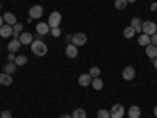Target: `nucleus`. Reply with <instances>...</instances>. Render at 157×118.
Here are the masks:
<instances>
[{
    "label": "nucleus",
    "instance_id": "26",
    "mask_svg": "<svg viewBox=\"0 0 157 118\" xmlns=\"http://www.w3.org/2000/svg\"><path fill=\"white\" fill-rule=\"evenodd\" d=\"M88 74H90L91 77H93V79H96V77H99V74H101V69H99L98 66H91Z\"/></svg>",
    "mask_w": 157,
    "mask_h": 118
},
{
    "label": "nucleus",
    "instance_id": "5",
    "mask_svg": "<svg viewBox=\"0 0 157 118\" xmlns=\"http://www.w3.org/2000/svg\"><path fill=\"white\" fill-rule=\"evenodd\" d=\"M71 43L75 46V47H80V46H83V44H86V35L85 33H74L72 35V39H71Z\"/></svg>",
    "mask_w": 157,
    "mask_h": 118
},
{
    "label": "nucleus",
    "instance_id": "33",
    "mask_svg": "<svg viewBox=\"0 0 157 118\" xmlns=\"http://www.w3.org/2000/svg\"><path fill=\"white\" fill-rule=\"evenodd\" d=\"M155 10H157V3L154 2V3L151 5V11H155Z\"/></svg>",
    "mask_w": 157,
    "mask_h": 118
},
{
    "label": "nucleus",
    "instance_id": "17",
    "mask_svg": "<svg viewBox=\"0 0 157 118\" xmlns=\"http://www.w3.org/2000/svg\"><path fill=\"white\" fill-rule=\"evenodd\" d=\"M146 55H148L151 60H154V58L157 57V46L148 44V46H146Z\"/></svg>",
    "mask_w": 157,
    "mask_h": 118
},
{
    "label": "nucleus",
    "instance_id": "3",
    "mask_svg": "<svg viewBox=\"0 0 157 118\" xmlns=\"http://www.w3.org/2000/svg\"><path fill=\"white\" fill-rule=\"evenodd\" d=\"M49 27L50 29H55V27H60V24H61V14L58 11H54V13H50V16H49Z\"/></svg>",
    "mask_w": 157,
    "mask_h": 118
},
{
    "label": "nucleus",
    "instance_id": "16",
    "mask_svg": "<svg viewBox=\"0 0 157 118\" xmlns=\"http://www.w3.org/2000/svg\"><path fill=\"white\" fill-rule=\"evenodd\" d=\"M21 41H19V39H13V41H10L8 43V50L11 52V54H14V52H17L19 49H21Z\"/></svg>",
    "mask_w": 157,
    "mask_h": 118
},
{
    "label": "nucleus",
    "instance_id": "19",
    "mask_svg": "<svg viewBox=\"0 0 157 118\" xmlns=\"http://www.w3.org/2000/svg\"><path fill=\"white\" fill-rule=\"evenodd\" d=\"M138 44L143 46V47H146L148 44H151V36L149 35H145V33H141L138 36Z\"/></svg>",
    "mask_w": 157,
    "mask_h": 118
},
{
    "label": "nucleus",
    "instance_id": "39",
    "mask_svg": "<svg viewBox=\"0 0 157 118\" xmlns=\"http://www.w3.org/2000/svg\"><path fill=\"white\" fill-rule=\"evenodd\" d=\"M0 115H2V112H0Z\"/></svg>",
    "mask_w": 157,
    "mask_h": 118
},
{
    "label": "nucleus",
    "instance_id": "1",
    "mask_svg": "<svg viewBox=\"0 0 157 118\" xmlns=\"http://www.w3.org/2000/svg\"><path fill=\"white\" fill-rule=\"evenodd\" d=\"M30 49H32L33 54L38 55V57H44L47 54V44L43 41V39H39V38L33 39V43L30 44Z\"/></svg>",
    "mask_w": 157,
    "mask_h": 118
},
{
    "label": "nucleus",
    "instance_id": "29",
    "mask_svg": "<svg viewBox=\"0 0 157 118\" xmlns=\"http://www.w3.org/2000/svg\"><path fill=\"white\" fill-rule=\"evenodd\" d=\"M50 35H54L55 38L61 36V30H60V27H55V29H50Z\"/></svg>",
    "mask_w": 157,
    "mask_h": 118
},
{
    "label": "nucleus",
    "instance_id": "27",
    "mask_svg": "<svg viewBox=\"0 0 157 118\" xmlns=\"http://www.w3.org/2000/svg\"><path fill=\"white\" fill-rule=\"evenodd\" d=\"M98 118H110V110H107V109L98 110Z\"/></svg>",
    "mask_w": 157,
    "mask_h": 118
},
{
    "label": "nucleus",
    "instance_id": "12",
    "mask_svg": "<svg viewBox=\"0 0 157 118\" xmlns=\"http://www.w3.org/2000/svg\"><path fill=\"white\" fill-rule=\"evenodd\" d=\"M11 84H13V76L11 74H6V73H0V85L10 87Z\"/></svg>",
    "mask_w": 157,
    "mask_h": 118
},
{
    "label": "nucleus",
    "instance_id": "38",
    "mask_svg": "<svg viewBox=\"0 0 157 118\" xmlns=\"http://www.w3.org/2000/svg\"><path fill=\"white\" fill-rule=\"evenodd\" d=\"M137 0H127V3H135Z\"/></svg>",
    "mask_w": 157,
    "mask_h": 118
},
{
    "label": "nucleus",
    "instance_id": "21",
    "mask_svg": "<svg viewBox=\"0 0 157 118\" xmlns=\"http://www.w3.org/2000/svg\"><path fill=\"white\" fill-rule=\"evenodd\" d=\"M137 33H135V29L134 27H130V25H129V27H126L124 29V32H123V36L124 38H127V39H130V38H134Z\"/></svg>",
    "mask_w": 157,
    "mask_h": 118
},
{
    "label": "nucleus",
    "instance_id": "35",
    "mask_svg": "<svg viewBox=\"0 0 157 118\" xmlns=\"http://www.w3.org/2000/svg\"><path fill=\"white\" fill-rule=\"evenodd\" d=\"M3 22H5V21H3V16H0V27L3 25Z\"/></svg>",
    "mask_w": 157,
    "mask_h": 118
},
{
    "label": "nucleus",
    "instance_id": "7",
    "mask_svg": "<svg viewBox=\"0 0 157 118\" xmlns=\"http://www.w3.org/2000/svg\"><path fill=\"white\" fill-rule=\"evenodd\" d=\"M36 33H38V38H39V39H41L44 35L50 33L49 24H47V22H38V24H36Z\"/></svg>",
    "mask_w": 157,
    "mask_h": 118
},
{
    "label": "nucleus",
    "instance_id": "14",
    "mask_svg": "<svg viewBox=\"0 0 157 118\" xmlns=\"http://www.w3.org/2000/svg\"><path fill=\"white\" fill-rule=\"evenodd\" d=\"M3 21H5V24L11 25V27L17 24V18L13 14V13H5V14H3Z\"/></svg>",
    "mask_w": 157,
    "mask_h": 118
},
{
    "label": "nucleus",
    "instance_id": "25",
    "mask_svg": "<svg viewBox=\"0 0 157 118\" xmlns=\"http://www.w3.org/2000/svg\"><path fill=\"white\" fill-rule=\"evenodd\" d=\"M127 0H115V8L116 10H126Z\"/></svg>",
    "mask_w": 157,
    "mask_h": 118
},
{
    "label": "nucleus",
    "instance_id": "6",
    "mask_svg": "<svg viewBox=\"0 0 157 118\" xmlns=\"http://www.w3.org/2000/svg\"><path fill=\"white\" fill-rule=\"evenodd\" d=\"M43 14H44V10L41 5H33L29 10V18H32V19H41Z\"/></svg>",
    "mask_w": 157,
    "mask_h": 118
},
{
    "label": "nucleus",
    "instance_id": "18",
    "mask_svg": "<svg viewBox=\"0 0 157 118\" xmlns=\"http://www.w3.org/2000/svg\"><path fill=\"white\" fill-rule=\"evenodd\" d=\"M22 32H24V24L17 22L16 25H13V36H14V39H17Z\"/></svg>",
    "mask_w": 157,
    "mask_h": 118
},
{
    "label": "nucleus",
    "instance_id": "11",
    "mask_svg": "<svg viewBox=\"0 0 157 118\" xmlns=\"http://www.w3.org/2000/svg\"><path fill=\"white\" fill-rule=\"evenodd\" d=\"M78 55V47H75L72 43H69L68 46H66V57H69V58H75Z\"/></svg>",
    "mask_w": 157,
    "mask_h": 118
},
{
    "label": "nucleus",
    "instance_id": "36",
    "mask_svg": "<svg viewBox=\"0 0 157 118\" xmlns=\"http://www.w3.org/2000/svg\"><path fill=\"white\" fill-rule=\"evenodd\" d=\"M152 61H154V68H155V69H157V57H155V58H154V60H152Z\"/></svg>",
    "mask_w": 157,
    "mask_h": 118
},
{
    "label": "nucleus",
    "instance_id": "13",
    "mask_svg": "<svg viewBox=\"0 0 157 118\" xmlns=\"http://www.w3.org/2000/svg\"><path fill=\"white\" fill-rule=\"evenodd\" d=\"M0 36L2 38H8V36H13V27L8 24H3L0 27Z\"/></svg>",
    "mask_w": 157,
    "mask_h": 118
},
{
    "label": "nucleus",
    "instance_id": "28",
    "mask_svg": "<svg viewBox=\"0 0 157 118\" xmlns=\"http://www.w3.org/2000/svg\"><path fill=\"white\" fill-rule=\"evenodd\" d=\"M130 27H134V29L141 27V19L140 18H132L130 19Z\"/></svg>",
    "mask_w": 157,
    "mask_h": 118
},
{
    "label": "nucleus",
    "instance_id": "22",
    "mask_svg": "<svg viewBox=\"0 0 157 118\" xmlns=\"http://www.w3.org/2000/svg\"><path fill=\"white\" fill-rule=\"evenodd\" d=\"M91 87H93L94 90H102L104 88V82H102V79H99V77H96V79H93V82H91Z\"/></svg>",
    "mask_w": 157,
    "mask_h": 118
},
{
    "label": "nucleus",
    "instance_id": "2",
    "mask_svg": "<svg viewBox=\"0 0 157 118\" xmlns=\"http://www.w3.org/2000/svg\"><path fill=\"white\" fill-rule=\"evenodd\" d=\"M141 32L145 35H149V36L157 33V24L154 21H145L141 24Z\"/></svg>",
    "mask_w": 157,
    "mask_h": 118
},
{
    "label": "nucleus",
    "instance_id": "10",
    "mask_svg": "<svg viewBox=\"0 0 157 118\" xmlns=\"http://www.w3.org/2000/svg\"><path fill=\"white\" fill-rule=\"evenodd\" d=\"M135 77V68L134 66H126L123 69V79L124 81H132Z\"/></svg>",
    "mask_w": 157,
    "mask_h": 118
},
{
    "label": "nucleus",
    "instance_id": "9",
    "mask_svg": "<svg viewBox=\"0 0 157 118\" xmlns=\"http://www.w3.org/2000/svg\"><path fill=\"white\" fill-rule=\"evenodd\" d=\"M91 82H93V77H91L88 73L78 76V85H80V87H90Z\"/></svg>",
    "mask_w": 157,
    "mask_h": 118
},
{
    "label": "nucleus",
    "instance_id": "24",
    "mask_svg": "<svg viewBox=\"0 0 157 118\" xmlns=\"http://www.w3.org/2000/svg\"><path fill=\"white\" fill-rule=\"evenodd\" d=\"M72 118H86V112L83 109H75L72 112Z\"/></svg>",
    "mask_w": 157,
    "mask_h": 118
},
{
    "label": "nucleus",
    "instance_id": "15",
    "mask_svg": "<svg viewBox=\"0 0 157 118\" xmlns=\"http://www.w3.org/2000/svg\"><path fill=\"white\" fill-rule=\"evenodd\" d=\"M16 68H17V65L14 61H8L5 66H3V71L2 73H6V74H11L13 76V74L16 73Z\"/></svg>",
    "mask_w": 157,
    "mask_h": 118
},
{
    "label": "nucleus",
    "instance_id": "4",
    "mask_svg": "<svg viewBox=\"0 0 157 118\" xmlns=\"http://www.w3.org/2000/svg\"><path fill=\"white\" fill-rule=\"evenodd\" d=\"M126 113L123 104H113L110 109V118H123Z\"/></svg>",
    "mask_w": 157,
    "mask_h": 118
},
{
    "label": "nucleus",
    "instance_id": "31",
    "mask_svg": "<svg viewBox=\"0 0 157 118\" xmlns=\"http://www.w3.org/2000/svg\"><path fill=\"white\" fill-rule=\"evenodd\" d=\"M151 44H154V46H157V33H154V35H151Z\"/></svg>",
    "mask_w": 157,
    "mask_h": 118
},
{
    "label": "nucleus",
    "instance_id": "20",
    "mask_svg": "<svg viewBox=\"0 0 157 118\" xmlns=\"http://www.w3.org/2000/svg\"><path fill=\"white\" fill-rule=\"evenodd\" d=\"M140 115H141V110L138 106H132L129 109V118H140Z\"/></svg>",
    "mask_w": 157,
    "mask_h": 118
},
{
    "label": "nucleus",
    "instance_id": "8",
    "mask_svg": "<svg viewBox=\"0 0 157 118\" xmlns=\"http://www.w3.org/2000/svg\"><path fill=\"white\" fill-rule=\"evenodd\" d=\"M17 39L21 41V44H22V46H29V44H32V43H33V35H32V33H29V32H22V33H21V36H19Z\"/></svg>",
    "mask_w": 157,
    "mask_h": 118
},
{
    "label": "nucleus",
    "instance_id": "37",
    "mask_svg": "<svg viewBox=\"0 0 157 118\" xmlns=\"http://www.w3.org/2000/svg\"><path fill=\"white\" fill-rule=\"evenodd\" d=\"M154 116H155V118H157V106H155V107H154Z\"/></svg>",
    "mask_w": 157,
    "mask_h": 118
},
{
    "label": "nucleus",
    "instance_id": "40",
    "mask_svg": "<svg viewBox=\"0 0 157 118\" xmlns=\"http://www.w3.org/2000/svg\"><path fill=\"white\" fill-rule=\"evenodd\" d=\"M0 8H2V5H0Z\"/></svg>",
    "mask_w": 157,
    "mask_h": 118
},
{
    "label": "nucleus",
    "instance_id": "34",
    "mask_svg": "<svg viewBox=\"0 0 157 118\" xmlns=\"http://www.w3.org/2000/svg\"><path fill=\"white\" fill-rule=\"evenodd\" d=\"M60 118H72V115H68V113H63Z\"/></svg>",
    "mask_w": 157,
    "mask_h": 118
},
{
    "label": "nucleus",
    "instance_id": "30",
    "mask_svg": "<svg viewBox=\"0 0 157 118\" xmlns=\"http://www.w3.org/2000/svg\"><path fill=\"white\" fill-rule=\"evenodd\" d=\"M0 118H13V116H11V112L10 110H3L2 115H0Z\"/></svg>",
    "mask_w": 157,
    "mask_h": 118
},
{
    "label": "nucleus",
    "instance_id": "32",
    "mask_svg": "<svg viewBox=\"0 0 157 118\" xmlns=\"http://www.w3.org/2000/svg\"><path fill=\"white\" fill-rule=\"evenodd\" d=\"M14 60H16V55L10 52V54H8V61H14Z\"/></svg>",
    "mask_w": 157,
    "mask_h": 118
},
{
    "label": "nucleus",
    "instance_id": "23",
    "mask_svg": "<svg viewBox=\"0 0 157 118\" xmlns=\"http://www.w3.org/2000/svg\"><path fill=\"white\" fill-rule=\"evenodd\" d=\"M27 61H29V58L25 57V55H17L16 60H14V63L17 65V66H25V65H27Z\"/></svg>",
    "mask_w": 157,
    "mask_h": 118
}]
</instances>
